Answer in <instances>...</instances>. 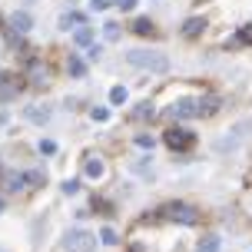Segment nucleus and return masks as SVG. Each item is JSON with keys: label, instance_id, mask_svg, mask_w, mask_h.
Returning a JSON list of instances; mask_svg holds the SVG:
<instances>
[{"label": "nucleus", "instance_id": "f257e3e1", "mask_svg": "<svg viewBox=\"0 0 252 252\" xmlns=\"http://www.w3.org/2000/svg\"><path fill=\"white\" fill-rule=\"evenodd\" d=\"M126 63L139 66V70H153V73H166L169 70V57L156 53V50H129L126 53Z\"/></svg>", "mask_w": 252, "mask_h": 252}, {"label": "nucleus", "instance_id": "f03ea898", "mask_svg": "<svg viewBox=\"0 0 252 252\" xmlns=\"http://www.w3.org/2000/svg\"><path fill=\"white\" fill-rule=\"evenodd\" d=\"M63 249L66 252H93L96 249V236L87 232V229H70L66 239H63Z\"/></svg>", "mask_w": 252, "mask_h": 252}, {"label": "nucleus", "instance_id": "7ed1b4c3", "mask_svg": "<svg viewBox=\"0 0 252 252\" xmlns=\"http://www.w3.org/2000/svg\"><path fill=\"white\" fill-rule=\"evenodd\" d=\"M163 216L169 222H183V226H196L199 222V213L192 206H186V202H169V206H163Z\"/></svg>", "mask_w": 252, "mask_h": 252}, {"label": "nucleus", "instance_id": "20e7f679", "mask_svg": "<svg viewBox=\"0 0 252 252\" xmlns=\"http://www.w3.org/2000/svg\"><path fill=\"white\" fill-rule=\"evenodd\" d=\"M249 129H252V120H242V123H236L232 129H229V136H222L219 143H216V150H222V153H226V150H236L242 139L249 136Z\"/></svg>", "mask_w": 252, "mask_h": 252}, {"label": "nucleus", "instance_id": "39448f33", "mask_svg": "<svg viewBox=\"0 0 252 252\" xmlns=\"http://www.w3.org/2000/svg\"><path fill=\"white\" fill-rule=\"evenodd\" d=\"M166 146L169 150H176V153H183V150H192V143H196V136L189 133V129H183V126H173V129H166Z\"/></svg>", "mask_w": 252, "mask_h": 252}, {"label": "nucleus", "instance_id": "423d86ee", "mask_svg": "<svg viewBox=\"0 0 252 252\" xmlns=\"http://www.w3.org/2000/svg\"><path fill=\"white\" fill-rule=\"evenodd\" d=\"M173 120H192V116H199V103L196 100H179L173 110H169Z\"/></svg>", "mask_w": 252, "mask_h": 252}, {"label": "nucleus", "instance_id": "0eeeda50", "mask_svg": "<svg viewBox=\"0 0 252 252\" xmlns=\"http://www.w3.org/2000/svg\"><path fill=\"white\" fill-rule=\"evenodd\" d=\"M202 30H206V20H202V17H189L186 24H183V37H186V40H196Z\"/></svg>", "mask_w": 252, "mask_h": 252}, {"label": "nucleus", "instance_id": "6e6552de", "mask_svg": "<svg viewBox=\"0 0 252 252\" xmlns=\"http://www.w3.org/2000/svg\"><path fill=\"white\" fill-rule=\"evenodd\" d=\"M83 173H87L90 179H103L106 166H103V159H100V156H87V163H83Z\"/></svg>", "mask_w": 252, "mask_h": 252}, {"label": "nucleus", "instance_id": "1a4fd4ad", "mask_svg": "<svg viewBox=\"0 0 252 252\" xmlns=\"http://www.w3.org/2000/svg\"><path fill=\"white\" fill-rule=\"evenodd\" d=\"M10 27L13 30H17V33H27V30H30V27H33V17H30V13L27 10H17L10 17Z\"/></svg>", "mask_w": 252, "mask_h": 252}, {"label": "nucleus", "instance_id": "9d476101", "mask_svg": "<svg viewBox=\"0 0 252 252\" xmlns=\"http://www.w3.org/2000/svg\"><path fill=\"white\" fill-rule=\"evenodd\" d=\"M20 93V80H0V103L13 100Z\"/></svg>", "mask_w": 252, "mask_h": 252}, {"label": "nucleus", "instance_id": "9b49d317", "mask_svg": "<svg viewBox=\"0 0 252 252\" xmlns=\"http://www.w3.org/2000/svg\"><path fill=\"white\" fill-rule=\"evenodd\" d=\"M30 83L47 87V66H43V63H30Z\"/></svg>", "mask_w": 252, "mask_h": 252}, {"label": "nucleus", "instance_id": "f8f14e48", "mask_svg": "<svg viewBox=\"0 0 252 252\" xmlns=\"http://www.w3.org/2000/svg\"><path fill=\"white\" fill-rule=\"evenodd\" d=\"M133 33H139V37H153V33H156V27H153L150 17H139L136 24H133Z\"/></svg>", "mask_w": 252, "mask_h": 252}, {"label": "nucleus", "instance_id": "ddd939ff", "mask_svg": "<svg viewBox=\"0 0 252 252\" xmlns=\"http://www.w3.org/2000/svg\"><path fill=\"white\" fill-rule=\"evenodd\" d=\"M66 70H70V76H83V73H87V63L80 60L76 53H70V60H66Z\"/></svg>", "mask_w": 252, "mask_h": 252}, {"label": "nucleus", "instance_id": "4468645a", "mask_svg": "<svg viewBox=\"0 0 252 252\" xmlns=\"http://www.w3.org/2000/svg\"><path fill=\"white\" fill-rule=\"evenodd\" d=\"M219 110V96H206V100H199V116H209Z\"/></svg>", "mask_w": 252, "mask_h": 252}, {"label": "nucleus", "instance_id": "2eb2a0df", "mask_svg": "<svg viewBox=\"0 0 252 252\" xmlns=\"http://www.w3.org/2000/svg\"><path fill=\"white\" fill-rule=\"evenodd\" d=\"M3 183H7V189H10V192H17V189L27 183V176H24V173H7V176H3Z\"/></svg>", "mask_w": 252, "mask_h": 252}, {"label": "nucleus", "instance_id": "dca6fc26", "mask_svg": "<svg viewBox=\"0 0 252 252\" xmlns=\"http://www.w3.org/2000/svg\"><path fill=\"white\" fill-rule=\"evenodd\" d=\"M73 40H76V47H90V43H93V30H90V27H80L73 33Z\"/></svg>", "mask_w": 252, "mask_h": 252}, {"label": "nucleus", "instance_id": "f3484780", "mask_svg": "<svg viewBox=\"0 0 252 252\" xmlns=\"http://www.w3.org/2000/svg\"><path fill=\"white\" fill-rule=\"evenodd\" d=\"M24 116H27V120H33V123H47V120H50V113H47V110H37V106H27Z\"/></svg>", "mask_w": 252, "mask_h": 252}, {"label": "nucleus", "instance_id": "a211bd4d", "mask_svg": "<svg viewBox=\"0 0 252 252\" xmlns=\"http://www.w3.org/2000/svg\"><path fill=\"white\" fill-rule=\"evenodd\" d=\"M196 252H219V236H206V239H199Z\"/></svg>", "mask_w": 252, "mask_h": 252}, {"label": "nucleus", "instance_id": "6ab92c4d", "mask_svg": "<svg viewBox=\"0 0 252 252\" xmlns=\"http://www.w3.org/2000/svg\"><path fill=\"white\" fill-rule=\"evenodd\" d=\"M70 24L83 27V13H63V17H60V27H63V30H70Z\"/></svg>", "mask_w": 252, "mask_h": 252}, {"label": "nucleus", "instance_id": "aec40b11", "mask_svg": "<svg viewBox=\"0 0 252 252\" xmlns=\"http://www.w3.org/2000/svg\"><path fill=\"white\" fill-rule=\"evenodd\" d=\"M126 96H129V93H126V87H113V90H110V103H113V106L126 103Z\"/></svg>", "mask_w": 252, "mask_h": 252}, {"label": "nucleus", "instance_id": "412c9836", "mask_svg": "<svg viewBox=\"0 0 252 252\" xmlns=\"http://www.w3.org/2000/svg\"><path fill=\"white\" fill-rule=\"evenodd\" d=\"M103 37H106V40H120V24H113V20L103 24Z\"/></svg>", "mask_w": 252, "mask_h": 252}, {"label": "nucleus", "instance_id": "4be33fe9", "mask_svg": "<svg viewBox=\"0 0 252 252\" xmlns=\"http://www.w3.org/2000/svg\"><path fill=\"white\" fill-rule=\"evenodd\" d=\"M63 192H66V196H76V192H80V179H66V183H63Z\"/></svg>", "mask_w": 252, "mask_h": 252}, {"label": "nucleus", "instance_id": "5701e85b", "mask_svg": "<svg viewBox=\"0 0 252 252\" xmlns=\"http://www.w3.org/2000/svg\"><path fill=\"white\" fill-rule=\"evenodd\" d=\"M24 176H27V183H30V186H40V183L47 179L43 173H40V169H30V173H24Z\"/></svg>", "mask_w": 252, "mask_h": 252}, {"label": "nucleus", "instance_id": "b1692460", "mask_svg": "<svg viewBox=\"0 0 252 252\" xmlns=\"http://www.w3.org/2000/svg\"><path fill=\"white\" fill-rule=\"evenodd\" d=\"M133 116H136V120H146V116H153V106L150 103H139L136 110H133Z\"/></svg>", "mask_w": 252, "mask_h": 252}, {"label": "nucleus", "instance_id": "393cba45", "mask_svg": "<svg viewBox=\"0 0 252 252\" xmlns=\"http://www.w3.org/2000/svg\"><path fill=\"white\" fill-rule=\"evenodd\" d=\"M236 43H252V24H249V27H242V30H239V37H236Z\"/></svg>", "mask_w": 252, "mask_h": 252}, {"label": "nucleus", "instance_id": "a878e982", "mask_svg": "<svg viewBox=\"0 0 252 252\" xmlns=\"http://www.w3.org/2000/svg\"><path fill=\"white\" fill-rule=\"evenodd\" d=\"M90 116H93V120H96V123H103V120H110V110H96V106H93V110H90Z\"/></svg>", "mask_w": 252, "mask_h": 252}, {"label": "nucleus", "instance_id": "bb28decb", "mask_svg": "<svg viewBox=\"0 0 252 252\" xmlns=\"http://www.w3.org/2000/svg\"><path fill=\"white\" fill-rule=\"evenodd\" d=\"M100 242H106V246H116V232H113V229H103V232H100Z\"/></svg>", "mask_w": 252, "mask_h": 252}, {"label": "nucleus", "instance_id": "cd10ccee", "mask_svg": "<svg viewBox=\"0 0 252 252\" xmlns=\"http://www.w3.org/2000/svg\"><path fill=\"white\" fill-rule=\"evenodd\" d=\"M40 153H47V156L57 153V143H53V139H40Z\"/></svg>", "mask_w": 252, "mask_h": 252}, {"label": "nucleus", "instance_id": "c85d7f7f", "mask_svg": "<svg viewBox=\"0 0 252 252\" xmlns=\"http://www.w3.org/2000/svg\"><path fill=\"white\" fill-rule=\"evenodd\" d=\"M136 146H143V150H153V136H146V133H139V136H136Z\"/></svg>", "mask_w": 252, "mask_h": 252}, {"label": "nucleus", "instance_id": "c756f323", "mask_svg": "<svg viewBox=\"0 0 252 252\" xmlns=\"http://www.w3.org/2000/svg\"><path fill=\"white\" fill-rule=\"evenodd\" d=\"M110 3H116V0H90V7H93V10H106Z\"/></svg>", "mask_w": 252, "mask_h": 252}, {"label": "nucleus", "instance_id": "7c9ffc66", "mask_svg": "<svg viewBox=\"0 0 252 252\" xmlns=\"http://www.w3.org/2000/svg\"><path fill=\"white\" fill-rule=\"evenodd\" d=\"M116 7H120V10H133V7H136V0H116Z\"/></svg>", "mask_w": 252, "mask_h": 252}, {"label": "nucleus", "instance_id": "2f4dec72", "mask_svg": "<svg viewBox=\"0 0 252 252\" xmlns=\"http://www.w3.org/2000/svg\"><path fill=\"white\" fill-rule=\"evenodd\" d=\"M0 209H3V199H0Z\"/></svg>", "mask_w": 252, "mask_h": 252}, {"label": "nucleus", "instance_id": "473e14b6", "mask_svg": "<svg viewBox=\"0 0 252 252\" xmlns=\"http://www.w3.org/2000/svg\"><path fill=\"white\" fill-rule=\"evenodd\" d=\"M0 80H3V73H0Z\"/></svg>", "mask_w": 252, "mask_h": 252}]
</instances>
